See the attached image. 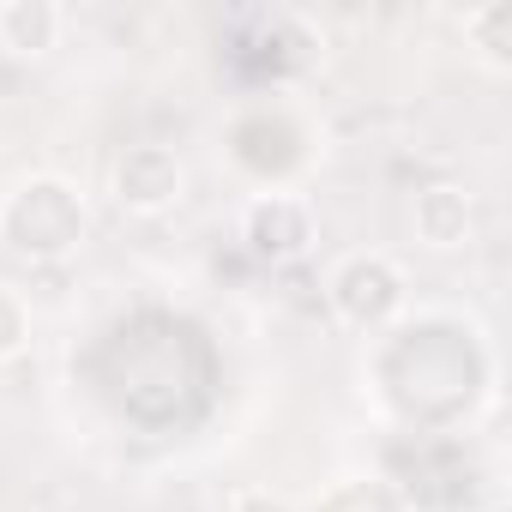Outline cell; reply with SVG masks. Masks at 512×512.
I'll use <instances>...</instances> for the list:
<instances>
[{
	"label": "cell",
	"mask_w": 512,
	"mask_h": 512,
	"mask_svg": "<svg viewBox=\"0 0 512 512\" xmlns=\"http://www.w3.org/2000/svg\"><path fill=\"white\" fill-rule=\"evenodd\" d=\"M464 37L476 43V55L494 73L512 67V7H476V13H464Z\"/></svg>",
	"instance_id": "7"
},
{
	"label": "cell",
	"mask_w": 512,
	"mask_h": 512,
	"mask_svg": "<svg viewBox=\"0 0 512 512\" xmlns=\"http://www.w3.org/2000/svg\"><path fill=\"white\" fill-rule=\"evenodd\" d=\"M25 344H31V308H25L7 284H0V368H7Z\"/></svg>",
	"instance_id": "9"
},
{
	"label": "cell",
	"mask_w": 512,
	"mask_h": 512,
	"mask_svg": "<svg viewBox=\"0 0 512 512\" xmlns=\"http://www.w3.org/2000/svg\"><path fill=\"white\" fill-rule=\"evenodd\" d=\"M229 512H290L272 488H241L235 500H229Z\"/></svg>",
	"instance_id": "10"
},
{
	"label": "cell",
	"mask_w": 512,
	"mask_h": 512,
	"mask_svg": "<svg viewBox=\"0 0 512 512\" xmlns=\"http://www.w3.org/2000/svg\"><path fill=\"white\" fill-rule=\"evenodd\" d=\"M241 241H247L253 260H266V266L302 260V253L314 247V211H308V199L278 193V187L253 193V199L241 205Z\"/></svg>",
	"instance_id": "3"
},
{
	"label": "cell",
	"mask_w": 512,
	"mask_h": 512,
	"mask_svg": "<svg viewBox=\"0 0 512 512\" xmlns=\"http://www.w3.org/2000/svg\"><path fill=\"white\" fill-rule=\"evenodd\" d=\"M326 302H332V314H338L344 326H356V332H386V326L404 314L410 284H404V272H398L392 253L362 247V253H344V260L332 266Z\"/></svg>",
	"instance_id": "2"
},
{
	"label": "cell",
	"mask_w": 512,
	"mask_h": 512,
	"mask_svg": "<svg viewBox=\"0 0 512 512\" xmlns=\"http://www.w3.org/2000/svg\"><path fill=\"white\" fill-rule=\"evenodd\" d=\"M410 229H416V241L434 247V253L464 247V241L476 235V199H470V187H458V181L422 187L416 205H410Z\"/></svg>",
	"instance_id": "5"
},
{
	"label": "cell",
	"mask_w": 512,
	"mask_h": 512,
	"mask_svg": "<svg viewBox=\"0 0 512 512\" xmlns=\"http://www.w3.org/2000/svg\"><path fill=\"white\" fill-rule=\"evenodd\" d=\"M181 187H187V169H181V157H175L169 145H127V151L115 157V169H109V193H115V205L133 211V217L169 211V205L181 199Z\"/></svg>",
	"instance_id": "4"
},
{
	"label": "cell",
	"mask_w": 512,
	"mask_h": 512,
	"mask_svg": "<svg viewBox=\"0 0 512 512\" xmlns=\"http://www.w3.org/2000/svg\"><path fill=\"white\" fill-rule=\"evenodd\" d=\"M314 512H410L392 482H338Z\"/></svg>",
	"instance_id": "8"
},
{
	"label": "cell",
	"mask_w": 512,
	"mask_h": 512,
	"mask_svg": "<svg viewBox=\"0 0 512 512\" xmlns=\"http://www.w3.org/2000/svg\"><path fill=\"white\" fill-rule=\"evenodd\" d=\"M67 13L55 0H0V49L13 61H43L61 43Z\"/></svg>",
	"instance_id": "6"
},
{
	"label": "cell",
	"mask_w": 512,
	"mask_h": 512,
	"mask_svg": "<svg viewBox=\"0 0 512 512\" xmlns=\"http://www.w3.org/2000/svg\"><path fill=\"white\" fill-rule=\"evenodd\" d=\"M0 241L19 260H67L85 241V199L67 175H25L0 199Z\"/></svg>",
	"instance_id": "1"
}]
</instances>
